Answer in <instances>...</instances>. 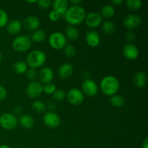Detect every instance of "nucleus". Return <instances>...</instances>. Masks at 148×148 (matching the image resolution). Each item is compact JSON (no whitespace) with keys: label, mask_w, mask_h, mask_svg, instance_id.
I'll list each match as a JSON object with an SVG mask.
<instances>
[{"label":"nucleus","mask_w":148,"mask_h":148,"mask_svg":"<svg viewBox=\"0 0 148 148\" xmlns=\"http://www.w3.org/2000/svg\"><path fill=\"white\" fill-rule=\"evenodd\" d=\"M37 4L40 8L48 9L51 5V1L50 0H40L37 1Z\"/></svg>","instance_id":"nucleus-35"},{"label":"nucleus","mask_w":148,"mask_h":148,"mask_svg":"<svg viewBox=\"0 0 148 148\" xmlns=\"http://www.w3.org/2000/svg\"><path fill=\"white\" fill-rule=\"evenodd\" d=\"M74 72L73 65L70 63H64L58 69V75L62 79H67L70 77Z\"/></svg>","instance_id":"nucleus-17"},{"label":"nucleus","mask_w":148,"mask_h":148,"mask_svg":"<svg viewBox=\"0 0 148 148\" xmlns=\"http://www.w3.org/2000/svg\"><path fill=\"white\" fill-rule=\"evenodd\" d=\"M32 40L26 36H18L13 40L12 43V49L19 53H24L31 47Z\"/></svg>","instance_id":"nucleus-4"},{"label":"nucleus","mask_w":148,"mask_h":148,"mask_svg":"<svg viewBox=\"0 0 148 148\" xmlns=\"http://www.w3.org/2000/svg\"><path fill=\"white\" fill-rule=\"evenodd\" d=\"M46 55L43 51L34 50L30 52L26 58V64L32 69H37L45 64Z\"/></svg>","instance_id":"nucleus-3"},{"label":"nucleus","mask_w":148,"mask_h":148,"mask_svg":"<svg viewBox=\"0 0 148 148\" xmlns=\"http://www.w3.org/2000/svg\"><path fill=\"white\" fill-rule=\"evenodd\" d=\"M40 24V20L38 17L35 15H30L26 17L23 21V27L25 29L29 31L36 30L39 27Z\"/></svg>","instance_id":"nucleus-14"},{"label":"nucleus","mask_w":148,"mask_h":148,"mask_svg":"<svg viewBox=\"0 0 148 148\" xmlns=\"http://www.w3.org/2000/svg\"><path fill=\"white\" fill-rule=\"evenodd\" d=\"M19 124L25 129H30L34 126L35 121L33 117L28 114H24L19 118Z\"/></svg>","instance_id":"nucleus-21"},{"label":"nucleus","mask_w":148,"mask_h":148,"mask_svg":"<svg viewBox=\"0 0 148 148\" xmlns=\"http://www.w3.org/2000/svg\"><path fill=\"white\" fill-rule=\"evenodd\" d=\"M43 123L48 127L51 129L57 128L61 124V119L57 114L54 112L46 113L43 118Z\"/></svg>","instance_id":"nucleus-10"},{"label":"nucleus","mask_w":148,"mask_h":148,"mask_svg":"<svg viewBox=\"0 0 148 148\" xmlns=\"http://www.w3.org/2000/svg\"><path fill=\"white\" fill-rule=\"evenodd\" d=\"M53 10L56 11L59 15H64L66 12L69 9V1L67 0H54L52 3Z\"/></svg>","instance_id":"nucleus-18"},{"label":"nucleus","mask_w":148,"mask_h":148,"mask_svg":"<svg viewBox=\"0 0 148 148\" xmlns=\"http://www.w3.org/2000/svg\"><path fill=\"white\" fill-rule=\"evenodd\" d=\"M7 96V92L5 88L2 86L0 85V101H4Z\"/></svg>","instance_id":"nucleus-38"},{"label":"nucleus","mask_w":148,"mask_h":148,"mask_svg":"<svg viewBox=\"0 0 148 148\" xmlns=\"http://www.w3.org/2000/svg\"><path fill=\"white\" fill-rule=\"evenodd\" d=\"M111 3L116 6H121V4H124V1L123 0H113Z\"/></svg>","instance_id":"nucleus-40"},{"label":"nucleus","mask_w":148,"mask_h":148,"mask_svg":"<svg viewBox=\"0 0 148 148\" xmlns=\"http://www.w3.org/2000/svg\"><path fill=\"white\" fill-rule=\"evenodd\" d=\"M3 59V56H2V54H1V53H0V63L1 62V61H2Z\"/></svg>","instance_id":"nucleus-45"},{"label":"nucleus","mask_w":148,"mask_h":148,"mask_svg":"<svg viewBox=\"0 0 148 148\" xmlns=\"http://www.w3.org/2000/svg\"><path fill=\"white\" fill-rule=\"evenodd\" d=\"M98 91L96 82L91 79H85L82 84V92L88 96H95Z\"/></svg>","instance_id":"nucleus-9"},{"label":"nucleus","mask_w":148,"mask_h":148,"mask_svg":"<svg viewBox=\"0 0 148 148\" xmlns=\"http://www.w3.org/2000/svg\"><path fill=\"white\" fill-rule=\"evenodd\" d=\"M142 148H148V139L145 138L143 143V146Z\"/></svg>","instance_id":"nucleus-43"},{"label":"nucleus","mask_w":148,"mask_h":148,"mask_svg":"<svg viewBox=\"0 0 148 148\" xmlns=\"http://www.w3.org/2000/svg\"><path fill=\"white\" fill-rule=\"evenodd\" d=\"M61 16L58 12H56L54 10H52L49 13V19L52 22H56L59 20Z\"/></svg>","instance_id":"nucleus-36"},{"label":"nucleus","mask_w":148,"mask_h":148,"mask_svg":"<svg viewBox=\"0 0 148 148\" xmlns=\"http://www.w3.org/2000/svg\"><path fill=\"white\" fill-rule=\"evenodd\" d=\"M70 3H72L73 6H77L79 5V4H80V3H82V1L81 0H71Z\"/></svg>","instance_id":"nucleus-41"},{"label":"nucleus","mask_w":148,"mask_h":148,"mask_svg":"<svg viewBox=\"0 0 148 148\" xmlns=\"http://www.w3.org/2000/svg\"><path fill=\"white\" fill-rule=\"evenodd\" d=\"M64 54L65 56H67L69 58L73 57L76 53V49H75V46L72 44H66L64 46Z\"/></svg>","instance_id":"nucleus-30"},{"label":"nucleus","mask_w":148,"mask_h":148,"mask_svg":"<svg viewBox=\"0 0 148 148\" xmlns=\"http://www.w3.org/2000/svg\"><path fill=\"white\" fill-rule=\"evenodd\" d=\"M38 77L41 84L51 83L53 79V72L50 67L46 66L40 69Z\"/></svg>","instance_id":"nucleus-16"},{"label":"nucleus","mask_w":148,"mask_h":148,"mask_svg":"<svg viewBox=\"0 0 148 148\" xmlns=\"http://www.w3.org/2000/svg\"><path fill=\"white\" fill-rule=\"evenodd\" d=\"M9 21L7 13L2 9H0V28L5 27Z\"/></svg>","instance_id":"nucleus-31"},{"label":"nucleus","mask_w":148,"mask_h":148,"mask_svg":"<svg viewBox=\"0 0 148 148\" xmlns=\"http://www.w3.org/2000/svg\"><path fill=\"white\" fill-rule=\"evenodd\" d=\"M65 20L71 26L79 25L85 20L86 12L85 9L79 5L69 7L64 15Z\"/></svg>","instance_id":"nucleus-1"},{"label":"nucleus","mask_w":148,"mask_h":148,"mask_svg":"<svg viewBox=\"0 0 148 148\" xmlns=\"http://www.w3.org/2000/svg\"><path fill=\"white\" fill-rule=\"evenodd\" d=\"M66 94L62 90H56L53 94H52V98L56 101H62L66 98Z\"/></svg>","instance_id":"nucleus-32"},{"label":"nucleus","mask_w":148,"mask_h":148,"mask_svg":"<svg viewBox=\"0 0 148 148\" xmlns=\"http://www.w3.org/2000/svg\"><path fill=\"white\" fill-rule=\"evenodd\" d=\"M64 36L70 40H76L79 38V31L75 27L69 25L66 28Z\"/></svg>","instance_id":"nucleus-23"},{"label":"nucleus","mask_w":148,"mask_h":148,"mask_svg":"<svg viewBox=\"0 0 148 148\" xmlns=\"http://www.w3.org/2000/svg\"><path fill=\"white\" fill-rule=\"evenodd\" d=\"M122 53L128 60H135L139 56V51L137 46L132 43H127L123 47Z\"/></svg>","instance_id":"nucleus-13"},{"label":"nucleus","mask_w":148,"mask_h":148,"mask_svg":"<svg viewBox=\"0 0 148 148\" xmlns=\"http://www.w3.org/2000/svg\"><path fill=\"white\" fill-rule=\"evenodd\" d=\"M32 108H33V111L36 113L38 114H41L46 111V104L41 101H39V100H36L34 102L32 103Z\"/></svg>","instance_id":"nucleus-28"},{"label":"nucleus","mask_w":148,"mask_h":148,"mask_svg":"<svg viewBox=\"0 0 148 148\" xmlns=\"http://www.w3.org/2000/svg\"><path fill=\"white\" fill-rule=\"evenodd\" d=\"M110 103L111 105L116 108H120V107L123 106L125 103V99L124 97L121 95H118V94H115V95H112L110 98Z\"/></svg>","instance_id":"nucleus-25"},{"label":"nucleus","mask_w":148,"mask_h":148,"mask_svg":"<svg viewBox=\"0 0 148 148\" xmlns=\"http://www.w3.org/2000/svg\"><path fill=\"white\" fill-rule=\"evenodd\" d=\"M56 90V85L53 83H48L43 85V92L47 95H52Z\"/></svg>","instance_id":"nucleus-33"},{"label":"nucleus","mask_w":148,"mask_h":148,"mask_svg":"<svg viewBox=\"0 0 148 148\" xmlns=\"http://www.w3.org/2000/svg\"><path fill=\"white\" fill-rule=\"evenodd\" d=\"M141 17L140 16L136 14L130 13V14H128L125 16L123 23H124V26L127 29L131 30L139 27L141 24Z\"/></svg>","instance_id":"nucleus-11"},{"label":"nucleus","mask_w":148,"mask_h":148,"mask_svg":"<svg viewBox=\"0 0 148 148\" xmlns=\"http://www.w3.org/2000/svg\"><path fill=\"white\" fill-rule=\"evenodd\" d=\"M66 98L69 103L73 106L80 105L85 100V96L82 91L77 88H72L69 90L66 94Z\"/></svg>","instance_id":"nucleus-7"},{"label":"nucleus","mask_w":148,"mask_h":148,"mask_svg":"<svg viewBox=\"0 0 148 148\" xmlns=\"http://www.w3.org/2000/svg\"><path fill=\"white\" fill-rule=\"evenodd\" d=\"M37 72L36 71L35 69H32V68H30L29 69H27V71L26 72V76H27V79L29 80L32 81H35L36 78L37 77Z\"/></svg>","instance_id":"nucleus-34"},{"label":"nucleus","mask_w":148,"mask_h":148,"mask_svg":"<svg viewBox=\"0 0 148 148\" xmlns=\"http://www.w3.org/2000/svg\"><path fill=\"white\" fill-rule=\"evenodd\" d=\"M100 88L103 93L106 95L112 96L116 94V92L119 90V81L115 77L108 75L103 78L101 81Z\"/></svg>","instance_id":"nucleus-2"},{"label":"nucleus","mask_w":148,"mask_h":148,"mask_svg":"<svg viewBox=\"0 0 148 148\" xmlns=\"http://www.w3.org/2000/svg\"><path fill=\"white\" fill-rule=\"evenodd\" d=\"M133 82L137 88H144L147 84V76L143 72H138L134 74Z\"/></svg>","instance_id":"nucleus-19"},{"label":"nucleus","mask_w":148,"mask_h":148,"mask_svg":"<svg viewBox=\"0 0 148 148\" xmlns=\"http://www.w3.org/2000/svg\"><path fill=\"white\" fill-rule=\"evenodd\" d=\"M18 120L15 115L10 113H5L0 116V126L4 130H14L17 125Z\"/></svg>","instance_id":"nucleus-6"},{"label":"nucleus","mask_w":148,"mask_h":148,"mask_svg":"<svg viewBox=\"0 0 148 148\" xmlns=\"http://www.w3.org/2000/svg\"><path fill=\"white\" fill-rule=\"evenodd\" d=\"M49 43L53 49L60 50L66 45V38L60 32H54L49 36Z\"/></svg>","instance_id":"nucleus-5"},{"label":"nucleus","mask_w":148,"mask_h":148,"mask_svg":"<svg viewBox=\"0 0 148 148\" xmlns=\"http://www.w3.org/2000/svg\"><path fill=\"white\" fill-rule=\"evenodd\" d=\"M126 38L128 40L129 42H132L134 41V40L135 39V36H134V33H133L132 30H129L128 32L126 34Z\"/></svg>","instance_id":"nucleus-39"},{"label":"nucleus","mask_w":148,"mask_h":148,"mask_svg":"<svg viewBox=\"0 0 148 148\" xmlns=\"http://www.w3.org/2000/svg\"><path fill=\"white\" fill-rule=\"evenodd\" d=\"M126 5L129 10L132 11H137L141 8L143 2L140 0H127L126 1Z\"/></svg>","instance_id":"nucleus-29"},{"label":"nucleus","mask_w":148,"mask_h":148,"mask_svg":"<svg viewBox=\"0 0 148 148\" xmlns=\"http://www.w3.org/2000/svg\"><path fill=\"white\" fill-rule=\"evenodd\" d=\"M0 148H11L10 146L7 145H0Z\"/></svg>","instance_id":"nucleus-44"},{"label":"nucleus","mask_w":148,"mask_h":148,"mask_svg":"<svg viewBox=\"0 0 148 148\" xmlns=\"http://www.w3.org/2000/svg\"><path fill=\"white\" fill-rule=\"evenodd\" d=\"M102 20L103 17H101V14L95 12L89 13L88 15L85 16V19L86 25L90 28H95L98 27L102 23Z\"/></svg>","instance_id":"nucleus-12"},{"label":"nucleus","mask_w":148,"mask_h":148,"mask_svg":"<svg viewBox=\"0 0 148 148\" xmlns=\"http://www.w3.org/2000/svg\"><path fill=\"white\" fill-rule=\"evenodd\" d=\"M85 41L87 44L91 48H95L99 46L101 43V38L99 34L95 30H90L86 33Z\"/></svg>","instance_id":"nucleus-15"},{"label":"nucleus","mask_w":148,"mask_h":148,"mask_svg":"<svg viewBox=\"0 0 148 148\" xmlns=\"http://www.w3.org/2000/svg\"><path fill=\"white\" fill-rule=\"evenodd\" d=\"M46 107L48 110H49L50 112H53L55 109L56 108V103L53 101H50L46 104Z\"/></svg>","instance_id":"nucleus-37"},{"label":"nucleus","mask_w":148,"mask_h":148,"mask_svg":"<svg viewBox=\"0 0 148 148\" xmlns=\"http://www.w3.org/2000/svg\"><path fill=\"white\" fill-rule=\"evenodd\" d=\"M38 1H27V3H37Z\"/></svg>","instance_id":"nucleus-46"},{"label":"nucleus","mask_w":148,"mask_h":148,"mask_svg":"<svg viewBox=\"0 0 148 148\" xmlns=\"http://www.w3.org/2000/svg\"><path fill=\"white\" fill-rule=\"evenodd\" d=\"M46 38V33L42 30H36L33 33L31 39L35 43H41Z\"/></svg>","instance_id":"nucleus-27"},{"label":"nucleus","mask_w":148,"mask_h":148,"mask_svg":"<svg viewBox=\"0 0 148 148\" xmlns=\"http://www.w3.org/2000/svg\"><path fill=\"white\" fill-rule=\"evenodd\" d=\"M14 113L15 114H20L22 113V108L20 107H15L14 108Z\"/></svg>","instance_id":"nucleus-42"},{"label":"nucleus","mask_w":148,"mask_h":148,"mask_svg":"<svg viewBox=\"0 0 148 148\" xmlns=\"http://www.w3.org/2000/svg\"><path fill=\"white\" fill-rule=\"evenodd\" d=\"M27 64L23 61H18L13 64V70L17 75H23L27 71Z\"/></svg>","instance_id":"nucleus-22"},{"label":"nucleus","mask_w":148,"mask_h":148,"mask_svg":"<svg viewBox=\"0 0 148 148\" xmlns=\"http://www.w3.org/2000/svg\"><path fill=\"white\" fill-rule=\"evenodd\" d=\"M114 13H115V10H114V7L112 5H110V4H106V5L103 6V8L101 9V15L102 17L108 19L112 17Z\"/></svg>","instance_id":"nucleus-26"},{"label":"nucleus","mask_w":148,"mask_h":148,"mask_svg":"<svg viewBox=\"0 0 148 148\" xmlns=\"http://www.w3.org/2000/svg\"><path fill=\"white\" fill-rule=\"evenodd\" d=\"M102 30L105 34L111 36L116 31L115 24L111 20H106L102 24Z\"/></svg>","instance_id":"nucleus-24"},{"label":"nucleus","mask_w":148,"mask_h":148,"mask_svg":"<svg viewBox=\"0 0 148 148\" xmlns=\"http://www.w3.org/2000/svg\"><path fill=\"white\" fill-rule=\"evenodd\" d=\"M43 92V85L37 81H32L26 88V93L30 98H36Z\"/></svg>","instance_id":"nucleus-8"},{"label":"nucleus","mask_w":148,"mask_h":148,"mask_svg":"<svg viewBox=\"0 0 148 148\" xmlns=\"http://www.w3.org/2000/svg\"><path fill=\"white\" fill-rule=\"evenodd\" d=\"M22 29V23L17 20L10 21L7 25V32L12 36L17 35Z\"/></svg>","instance_id":"nucleus-20"}]
</instances>
